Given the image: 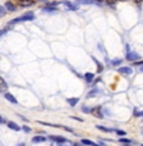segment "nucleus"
I'll use <instances>...</instances> for the list:
<instances>
[{"label": "nucleus", "mask_w": 143, "mask_h": 146, "mask_svg": "<svg viewBox=\"0 0 143 146\" xmlns=\"http://www.w3.org/2000/svg\"><path fill=\"white\" fill-rule=\"evenodd\" d=\"M33 20H35L34 11H26V13H24L22 15H19V17L14 18L13 20H10V22H9V25H15V24L24 23V22H33Z\"/></svg>", "instance_id": "1"}, {"label": "nucleus", "mask_w": 143, "mask_h": 146, "mask_svg": "<svg viewBox=\"0 0 143 146\" xmlns=\"http://www.w3.org/2000/svg\"><path fill=\"white\" fill-rule=\"evenodd\" d=\"M126 49H127V53H126V59L127 60H129V62H136V60L141 59V56H139L137 52L129 50V45H126Z\"/></svg>", "instance_id": "2"}, {"label": "nucleus", "mask_w": 143, "mask_h": 146, "mask_svg": "<svg viewBox=\"0 0 143 146\" xmlns=\"http://www.w3.org/2000/svg\"><path fill=\"white\" fill-rule=\"evenodd\" d=\"M118 73L122 74V76H132L134 72H133L132 67L124 66V67H119V68H118Z\"/></svg>", "instance_id": "3"}, {"label": "nucleus", "mask_w": 143, "mask_h": 146, "mask_svg": "<svg viewBox=\"0 0 143 146\" xmlns=\"http://www.w3.org/2000/svg\"><path fill=\"white\" fill-rule=\"evenodd\" d=\"M48 140H50V141L55 142V144H58V142H69L71 144V141H69L67 137H64V136H58V135H50L49 137H48Z\"/></svg>", "instance_id": "4"}, {"label": "nucleus", "mask_w": 143, "mask_h": 146, "mask_svg": "<svg viewBox=\"0 0 143 146\" xmlns=\"http://www.w3.org/2000/svg\"><path fill=\"white\" fill-rule=\"evenodd\" d=\"M4 8L7 9V11H9V13H15V11L18 10V5H15L13 1H10V0H8V1H5Z\"/></svg>", "instance_id": "5"}, {"label": "nucleus", "mask_w": 143, "mask_h": 146, "mask_svg": "<svg viewBox=\"0 0 143 146\" xmlns=\"http://www.w3.org/2000/svg\"><path fill=\"white\" fill-rule=\"evenodd\" d=\"M4 98L7 100L8 102H10L11 105H18V100L15 98L13 93H10V92H9V91H7V92L4 93Z\"/></svg>", "instance_id": "6"}, {"label": "nucleus", "mask_w": 143, "mask_h": 146, "mask_svg": "<svg viewBox=\"0 0 143 146\" xmlns=\"http://www.w3.org/2000/svg\"><path fill=\"white\" fill-rule=\"evenodd\" d=\"M62 4L64 5V7H67L69 9V10H72V11H75V10H78L79 9V5L77 4V3H72V1H68V0H65V1H62Z\"/></svg>", "instance_id": "7"}, {"label": "nucleus", "mask_w": 143, "mask_h": 146, "mask_svg": "<svg viewBox=\"0 0 143 146\" xmlns=\"http://www.w3.org/2000/svg\"><path fill=\"white\" fill-rule=\"evenodd\" d=\"M18 5H19L20 8H29V7L35 5V1L34 0H19Z\"/></svg>", "instance_id": "8"}, {"label": "nucleus", "mask_w": 143, "mask_h": 146, "mask_svg": "<svg viewBox=\"0 0 143 146\" xmlns=\"http://www.w3.org/2000/svg\"><path fill=\"white\" fill-rule=\"evenodd\" d=\"M9 90V84H8V82L4 80L3 77H0V93H3L4 95L5 92Z\"/></svg>", "instance_id": "9"}, {"label": "nucleus", "mask_w": 143, "mask_h": 146, "mask_svg": "<svg viewBox=\"0 0 143 146\" xmlns=\"http://www.w3.org/2000/svg\"><path fill=\"white\" fill-rule=\"evenodd\" d=\"M94 78H96V73H92V72H87L84 73V80H86V82L88 84H92Z\"/></svg>", "instance_id": "10"}, {"label": "nucleus", "mask_w": 143, "mask_h": 146, "mask_svg": "<svg viewBox=\"0 0 143 146\" xmlns=\"http://www.w3.org/2000/svg\"><path fill=\"white\" fill-rule=\"evenodd\" d=\"M47 137L45 136H43V135H36V136H34V137L32 139V142L33 144H43V142H45L47 141Z\"/></svg>", "instance_id": "11"}, {"label": "nucleus", "mask_w": 143, "mask_h": 146, "mask_svg": "<svg viewBox=\"0 0 143 146\" xmlns=\"http://www.w3.org/2000/svg\"><path fill=\"white\" fill-rule=\"evenodd\" d=\"M7 126L10 130H13V131H20V130H22V127L16 122H14V121H7Z\"/></svg>", "instance_id": "12"}, {"label": "nucleus", "mask_w": 143, "mask_h": 146, "mask_svg": "<svg viewBox=\"0 0 143 146\" xmlns=\"http://www.w3.org/2000/svg\"><path fill=\"white\" fill-rule=\"evenodd\" d=\"M100 93V90L98 87H94L92 88V90L88 92V95H87V98H93V97H97Z\"/></svg>", "instance_id": "13"}, {"label": "nucleus", "mask_w": 143, "mask_h": 146, "mask_svg": "<svg viewBox=\"0 0 143 146\" xmlns=\"http://www.w3.org/2000/svg\"><path fill=\"white\" fill-rule=\"evenodd\" d=\"M67 102L69 103L71 107H75V106L79 103V98L78 97H69V98H67Z\"/></svg>", "instance_id": "14"}, {"label": "nucleus", "mask_w": 143, "mask_h": 146, "mask_svg": "<svg viewBox=\"0 0 143 146\" xmlns=\"http://www.w3.org/2000/svg\"><path fill=\"white\" fill-rule=\"evenodd\" d=\"M43 13H48V14H53V13H57L58 11V8L57 7H44L42 9Z\"/></svg>", "instance_id": "15"}, {"label": "nucleus", "mask_w": 143, "mask_h": 146, "mask_svg": "<svg viewBox=\"0 0 143 146\" xmlns=\"http://www.w3.org/2000/svg\"><path fill=\"white\" fill-rule=\"evenodd\" d=\"M97 129L99 130V131L102 132H113L114 129H112V127H107V126H102V125H97Z\"/></svg>", "instance_id": "16"}, {"label": "nucleus", "mask_w": 143, "mask_h": 146, "mask_svg": "<svg viewBox=\"0 0 143 146\" xmlns=\"http://www.w3.org/2000/svg\"><path fill=\"white\" fill-rule=\"evenodd\" d=\"M92 59L94 60V63H96V64H97V73H100V72L103 71V69H104V66H103L102 63H100L99 60L96 58V57H92Z\"/></svg>", "instance_id": "17"}, {"label": "nucleus", "mask_w": 143, "mask_h": 146, "mask_svg": "<svg viewBox=\"0 0 143 146\" xmlns=\"http://www.w3.org/2000/svg\"><path fill=\"white\" fill-rule=\"evenodd\" d=\"M38 123L43 125V126H49V127H57V129H62V126L60 125H55V123H49V122H44V121H38Z\"/></svg>", "instance_id": "18"}, {"label": "nucleus", "mask_w": 143, "mask_h": 146, "mask_svg": "<svg viewBox=\"0 0 143 146\" xmlns=\"http://www.w3.org/2000/svg\"><path fill=\"white\" fill-rule=\"evenodd\" d=\"M75 3H77L78 5H90V4H94L93 0H77Z\"/></svg>", "instance_id": "19"}, {"label": "nucleus", "mask_w": 143, "mask_h": 146, "mask_svg": "<svg viewBox=\"0 0 143 146\" xmlns=\"http://www.w3.org/2000/svg\"><path fill=\"white\" fill-rule=\"evenodd\" d=\"M122 62H123V59H121V58L112 59V60H111V66H112V67H118V66H119Z\"/></svg>", "instance_id": "20"}, {"label": "nucleus", "mask_w": 143, "mask_h": 146, "mask_svg": "<svg viewBox=\"0 0 143 146\" xmlns=\"http://www.w3.org/2000/svg\"><path fill=\"white\" fill-rule=\"evenodd\" d=\"M133 116L137 117V118L143 117V110H137V108H134V110H133Z\"/></svg>", "instance_id": "21"}, {"label": "nucleus", "mask_w": 143, "mask_h": 146, "mask_svg": "<svg viewBox=\"0 0 143 146\" xmlns=\"http://www.w3.org/2000/svg\"><path fill=\"white\" fill-rule=\"evenodd\" d=\"M82 112L92 115V107H89V106H87V105H83V106H82Z\"/></svg>", "instance_id": "22"}, {"label": "nucleus", "mask_w": 143, "mask_h": 146, "mask_svg": "<svg viewBox=\"0 0 143 146\" xmlns=\"http://www.w3.org/2000/svg\"><path fill=\"white\" fill-rule=\"evenodd\" d=\"M80 144L84 145V146H92L93 141H92V140H89V139H82L80 140Z\"/></svg>", "instance_id": "23"}, {"label": "nucleus", "mask_w": 143, "mask_h": 146, "mask_svg": "<svg viewBox=\"0 0 143 146\" xmlns=\"http://www.w3.org/2000/svg\"><path fill=\"white\" fill-rule=\"evenodd\" d=\"M114 132L117 133L119 137H126L127 136V132L126 131H123V130H118V129H114Z\"/></svg>", "instance_id": "24"}, {"label": "nucleus", "mask_w": 143, "mask_h": 146, "mask_svg": "<svg viewBox=\"0 0 143 146\" xmlns=\"http://www.w3.org/2000/svg\"><path fill=\"white\" fill-rule=\"evenodd\" d=\"M119 142H121V144H123V145H129V144H132V140L127 139V137H121Z\"/></svg>", "instance_id": "25"}, {"label": "nucleus", "mask_w": 143, "mask_h": 146, "mask_svg": "<svg viewBox=\"0 0 143 146\" xmlns=\"http://www.w3.org/2000/svg\"><path fill=\"white\" fill-rule=\"evenodd\" d=\"M7 14H8V11L4 8V5H0V18H4Z\"/></svg>", "instance_id": "26"}, {"label": "nucleus", "mask_w": 143, "mask_h": 146, "mask_svg": "<svg viewBox=\"0 0 143 146\" xmlns=\"http://www.w3.org/2000/svg\"><path fill=\"white\" fill-rule=\"evenodd\" d=\"M22 130H23V131L25 132V133H30V132H32V127L28 126V125H23V126H22Z\"/></svg>", "instance_id": "27"}, {"label": "nucleus", "mask_w": 143, "mask_h": 146, "mask_svg": "<svg viewBox=\"0 0 143 146\" xmlns=\"http://www.w3.org/2000/svg\"><path fill=\"white\" fill-rule=\"evenodd\" d=\"M8 29H9V27H8V28H4V29H0V38H1V36L8 32Z\"/></svg>", "instance_id": "28"}, {"label": "nucleus", "mask_w": 143, "mask_h": 146, "mask_svg": "<svg viewBox=\"0 0 143 146\" xmlns=\"http://www.w3.org/2000/svg\"><path fill=\"white\" fill-rule=\"evenodd\" d=\"M62 129H64L65 131H69V132H74V130L71 129V127H68V126H62Z\"/></svg>", "instance_id": "29"}, {"label": "nucleus", "mask_w": 143, "mask_h": 146, "mask_svg": "<svg viewBox=\"0 0 143 146\" xmlns=\"http://www.w3.org/2000/svg\"><path fill=\"white\" fill-rule=\"evenodd\" d=\"M71 118H73V120H77V121H79V122H83V118H80V117H77V116H71Z\"/></svg>", "instance_id": "30"}, {"label": "nucleus", "mask_w": 143, "mask_h": 146, "mask_svg": "<svg viewBox=\"0 0 143 146\" xmlns=\"http://www.w3.org/2000/svg\"><path fill=\"white\" fill-rule=\"evenodd\" d=\"M98 48H99V49H100V50H102V52H103V54H104V53H105V49H104V48H103V45H102V43H98Z\"/></svg>", "instance_id": "31"}, {"label": "nucleus", "mask_w": 143, "mask_h": 146, "mask_svg": "<svg viewBox=\"0 0 143 146\" xmlns=\"http://www.w3.org/2000/svg\"><path fill=\"white\" fill-rule=\"evenodd\" d=\"M3 123H7V122H5L4 117H3V116H0V125H3Z\"/></svg>", "instance_id": "32"}, {"label": "nucleus", "mask_w": 143, "mask_h": 146, "mask_svg": "<svg viewBox=\"0 0 143 146\" xmlns=\"http://www.w3.org/2000/svg\"><path fill=\"white\" fill-rule=\"evenodd\" d=\"M133 1H134L136 4H142V3H143V0H133Z\"/></svg>", "instance_id": "33"}, {"label": "nucleus", "mask_w": 143, "mask_h": 146, "mask_svg": "<svg viewBox=\"0 0 143 146\" xmlns=\"http://www.w3.org/2000/svg\"><path fill=\"white\" fill-rule=\"evenodd\" d=\"M16 146H25V142H20V144H18Z\"/></svg>", "instance_id": "34"}, {"label": "nucleus", "mask_w": 143, "mask_h": 146, "mask_svg": "<svg viewBox=\"0 0 143 146\" xmlns=\"http://www.w3.org/2000/svg\"><path fill=\"white\" fill-rule=\"evenodd\" d=\"M72 146H84V145H82V144H75V142H74V144H73Z\"/></svg>", "instance_id": "35"}, {"label": "nucleus", "mask_w": 143, "mask_h": 146, "mask_svg": "<svg viewBox=\"0 0 143 146\" xmlns=\"http://www.w3.org/2000/svg\"><path fill=\"white\" fill-rule=\"evenodd\" d=\"M139 72H141V73H143V66H141V67H139Z\"/></svg>", "instance_id": "36"}, {"label": "nucleus", "mask_w": 143, "mask_h": 146, "mask_svg": "<svg viewBox=\"0 0 143 146\" xmlns=\"http://www.w3.org/2000/svg\"><path fill=\"white\" fill-rule=\"evenodd\" d=\"M92 146H100V145H98V144H96V142H93V144H92Z\"/></svg>", "instance_id": "37"}, {"label": "nucleus", "mask_w": 143, "mask_h": 146, "mask_svg": "<svg viewBox=\"0 0 143 146\" xmlns=\"http://www.w3.org/2000/svg\"><path fill=\"white\" fill-rule=\"evenodd\" d=\"M117 1H126V0H117Z\"/></svg>", "instance_id": "38"}, {"label": "nucleus", "mask_w": 143, "mask_h": 146, "mask_svg": "<svg viewBox=\"0 0 143 146\" xmlns=\"http://www.w3.org/2000/svg\"><path fill=\"white\" fill-rule=\"evenodd\" d=\"M142 146H143V144H142Z\"/></svg>", "instance_id": "39"}]
</instances>
